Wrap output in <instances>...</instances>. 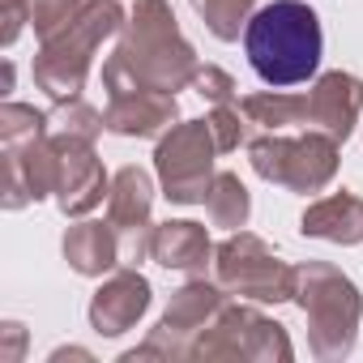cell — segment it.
Segmentation results:
<instances>
[{
    "mask_svg": "<svg viewBox=\"0 0 363 363\" xmlns=\"http://www.w3.org/2000/svg\"><path fill=\"white\" fill-rule=\"evenodd\" d=\"M299 235L325 240V244H342V248L363 244V197H354L346 189L329 193V197H316L299 214Z\"/></svg>",
    "mask_w": 363,
    "mask_h": 363,
    "instance_id": "ac0fdd59",
    "label": "cell"
},
{
    "mask_svg": "<svg viewBox=\"0 0 363 363\" xmlns=\"http://www.w3.org/2000/svg\"><path fill=\"white\" fill-rule=\"evenodd\" d=\"M218 141L210 120H179L175 128H167L154 145V175L158 189L171 206H206V193L214 184V158H218Z\"/></svg>",
    "mask_w": 363,
    "mask_h": 363,
    "instance_id": "ba28073f",
    "label": "cell"
},
{
    "mask_svg": "<svg viewBox=\"0 0 363 363\" xmlns=\"http://www.w3.org/2000/svg\"><path fill=\"white\" fill-rule=\"evenodd\" d=\"M210 128H214V141H218V150L223 154H235L240 145H248L252 141V124H248V116L240 111V103H218V107H210Z\"/></svg>",
    "mask_w": 363,
    "mask_h": 363,
    "instance_id": "cb8c5ba5",
    "label": "cell"
},
{
    "mask_svg": "<svg viewBox=\"0 0 363 363\" xmlns=\"http://www.w3.org/2000/svg\"><path fill=\"white\" fill-rule=\"evenodd\" d=\"M295 303L308 320V350L320 363H342L359 342L363 295L350 274L329 261H303L295 282Z\"/></svg>",
    "mask_w": 363,
    "mask_h": 363,
    "instance_id": "277c9868",
    "label": "cell"
},
{
    "mask_svg": "<svg viewBox=\"0 0 363 363\" xmlns=\"http://www.w3.org/2000/svg\"><path fill=\"white\" fill-rule=\"evenodd\" d=\"M9 90H13V60H5V65H0V94L9 99Z\"/></svg>",
    "mask_w": 363,
    "mask_h": 363,
    "instance_id": "f546056e",
    "label": "cell"
},
{
    "mask_svg": "<svg viewBox=\"0 0 363 363\" xmlns=\"http://www.w3.org/2000/svg\"><path fill=\"white\" fill-rule=\"evenodd\" d=\"M244 52L252 73L274 90L312 82L325 56V30L316 9L308 0H269L244 30Z\"/></svg>",
    "mask_w": 363,
    "mask_h": 363,
    "instance_id": "7a4b0ae2",
    "label": "cell"
},
{
    "mask_svg": "<svg viewBox=\"0 0 363 363\" xmlns=\"http://www.w3.org/2000/svg\"><path fill=\"white\" fill-rule=\"evenodd\" d=\"M60 252H65V261H69V269L77 278H107L111 269L124 265L116 227L111 223H94V218H77L73 227H65Z\"/></svg>",
    "mask_w": 363,
    "mask_h": 363,
    "instance_id": "e0dca14e",
    "label": "cell"
},
{
    "mask_svg": "<svg viewBox=\"0 0 363 363\" xmlns=\"http://www.w3.org/2000/svg\"><path fill=\"white\" fill-rule=\"evenodd\" d=\"M359 116H363V82L346 69L316 73V82L308 90V124L346 141L354 133Z\"/></svg>",
    "mask_w": 363,
    "mask_h": 363,
    "instance_id": "9a60e30c",
    "label": "cell"
},
{
    "mask_svg": "<svg viewBox=\"0 0 363 363\" xmlns=\"http://www.w3.org/2000/svg\"><path fill=\"white\" fill-rule=\"evenodd\" d=\"M150 261L162 265V269H171V274L201 278L206 269H214V240H210L206 223H193V218H167V223H154Z\"/></svg>",
    "mask_w": 363,
    "mask_h": 363,
    "instance_id": "2e32d148",
    "label": "cell"
},
{
    "mask_svg": "<svg viewBox=\"0 0 363 363\" xmlns=\"http://www.w3.org/2000/svg\"><path fill=\"white\" fill-rule=\"evenodd\" d=\"M30 26V0H0V48H13Z\"/></svg>",
    "mask_w": 363,
    "mask_h": 363,
    "instance_id": "4316f807",
    "label": "cell"
},
{
    "mask_svg": "<svg viewBox=\"0 0 363 363\" xmlns=\"http://www.w3.org/2000/svg\"><path fill=\"white\" fill-rule=\"evenodd\" d=\"M52 133V116L30 107V103H13L5 99L0 103V145H22V141H35Z\"/></svg>",
    "mask_w": 363,
    "mask_h": 363,
    "instance_id": "603a6c76",
    "label": "cell"
},
{
    "mask_svg": "<svg viewBox=\"0 0 363 363\" xmlns=\"http://www.w3.org/2000/svg\"><path fill=\"white\" fill-rule=\"evenodd\" d=\"M248 162L265 184L308 197V193H325L333 184V175L342 167V141L320 128H308L303 137L257 133L248 141Z\"/></svg>",
    "mask_w": 363,
    "mask_h": 363,
    "instance_id": "5b68a950",
    "label": "cell"
},
{
    "mask_svg": "<svg viewBox=\"0 0 363 363\" xmlns=\"http://www.w3.org/2000/svg\"><path fill=\"white\" fill-rule=\"evenodd\" d=\"M193 90H197L210 107H218V103H235V77H231L227 69H218V65H201L197 77H193Z\"/></svg>",
    "mask_w": 363,
    "mask_h": 363,
    "instance_id": "484cf974",
    "label": "cell"
},
{
    "mask_svg": "<svg viewBox=\"0 0 363 363\" xmlns=\"http://www.w3.org/2000/svg\"><path fill=\"white\" fill-rule=\"evenodd\" d=\"M214 278L235 299H252V303H295L299 265L282 261L261 235L231 231L214 248Z\"/></svg>",
    "mask_w": 363,
    "mask_h": 363,
    "instance_id": "52a82bcc",
    "label": "cell"
},
{
    "mask_svg": "<svg viewBox=\"0 0 363 363\" xmlns=\"http://www.w3.org/2000/svg\"><path fill=\"white\" fill-rule=\"evenodd\" d=\"M48 116H52V133H69V137H82V141H99V133H107V116L94 103H86L82 94L60 99Z\"/></svg>",
    "mask_w": 363,
    "mask_h": 363,
    "instance_id": "7402d4cb",
    "label": "cell"
},
{
    "mask_svg": "<svg viewBox=\"0 0 363 363\" xmlns=\"http://www.w3.org/2000/svg\"><path fill=\"white\" fill-rule=\"evenodd\" d=\"M197 363H291L295 346L286 325L265 316L252 299H227L223 312L193 342Z\"/></svg>",
    "mask_w": 363,
    "mask_h": 363,
    "instance_id": "8992f818",
    "label": "cell"
},
{
    "mask_svg": "<svg viewBox=\"0 0 363 363\" xmlns=\"http://www.w3.org/2000/svg\"><path fill=\"white\" fill-rule=\"evenodd\" d=\"M82 5L86 0H30V30H35V39L43 43L52 35H60L82 13Z\"/></svg>",
    "mask_w": 363,
    "mask_h": 363,
    "instance_id": "d4e9b609",
    "label": "cell"
},
{
    "mask_svg": "<svg viewBox=\"0 0 363 363\" xmlns=\"http://www.w3.org/2000/svg\"><path fill=\"white\" fill-rule=\"evenodd\" d=\"M150 214H154V175L137 162L120 167L107 193V223L120 235L124 265H141L150 257V235H154Z\"/></svg>",
    "mask_w": 363,
    "mask_h": 363,
    "instance_id": "30bf717a",
    "label": "cell"
},
{
    "mask_svg": "<svg viewBox=\"0 0 363 363\" xmlns=\"http://www.w3.org/2000/svg\"><path fill=\"white\" fill-rule=\"evenodd\" d=\"M52 141H56V158H60V171H56V206H60V214L65 218L94 214L111 193V175H107L94 141L69 137V133H52Z\"/></svg>",
    "mask_w": 363,
    "mask_h": 363,
    "instance_id": "8fae6325",
    "label": "cell"
},
{
    "mask_svg": "<svg viewBox=\"0 0 363 363\" xmlns=\"http://www.w3.org/2000/svg\"><path fill=\"white\" fill-rule=\"evenodd\" d=\"M5 329V337H9V350H5V359H22V342H26V325L22 320H5L0 325Z\"/></svg>",
    "mask_w": 363,
    "mask_h": 363,
    "instance_id": "83f0119b",
    "label": "cell"
},
{
    "mask_svg": "<svg viewBox=\"0 0 363 363\" xmlns=\"http://www.w3.org/2000/svg\"><path fill=\"white\" fill-rule=\"evenodd\" d=\"M128 22V9L120 5V0H86L82 13L52 39L39 43L35 52V86L60 103V99H77L86 90V77L94 69V52L103 48V39L120 35Z\"/></svg>",
    "mask_w": 363,
    "mask_h": 363,
    "instance_id": "3957f363",
    "label": "cell"
},
{
    "mask_svg": "<svg viewBox=\"0 0 363 363\" xmlns=\"http://www.w3.org/2000/svg\"><path fill=\"white\" fill-rule=\"evenodd\" d=\"M197 69H201L197 48L179 30L171 0H137L116 39V52L103 60V86L107 94H124V90L175 94L193 86Z\"/></svg>",
    "mask_w": 363,
    "mask_h": 363,
    "instance_id": "6da1fadb",
    "label": "cell"
},
{
    "mask_svg": "<svg viewBox=\"0 0 363 363\" xmlns=\"http://www.w3.org/2000/svg\"><path fill=\"white\" fill-rule=\"evenodd\" d=\"M231 295H227V286L214 278H189L179 291H171V299H167V308H162V320L150 329V337L141 342V346H133V350H124L120 354V363H137V359H162V363H171V359H193V342H197V333L223 312V303H227Z\"/></svg>",
    "mask_w": 363,
    "mask_h": 363,
    "instance_id": "9c48e42d",
    "label": "cell"
},
{
    "mask_svg": "<svg viewBox=\"0 0 363 363\" xmlns=\"http://www.w3.org/2000/svg\"><path fill=\"white\" fill-rule=\"evenodd\" d=\"M240 111L248 116L252 133H286V128H299L308 124V94H295V90H257V94H244L240 99Z\"/></svg>",
    "mask_w": 363,
    "mask_h": 363,
    "instance_id": "d6986e66",
    "label": "cell"
},
{
    "mask_svg": "<svg viewBox=\"0 0 363 363\" xmlns=\"http://www.w3.org/2000/svg\"><path fill=\"white\" fill-rule=\"evenodd\" d=\"M206 218L218 231H244L252 218V193L235 171H218L206 193Z\"/></svg>",
    "mask_w": 363,
    "mask_h": 363,
    "instance_id": "ffe728a7",
    "label": "cell"
},
{
    "mask_svg": "<svg viewBox=\"0 0 363 363\" xmlns=\"http://www.w3.org/2000/svg\"><path fill=\"white\" fill-rule=\"evenodd\" d=\"M197 9V18L206 22V30L218 39V43H235L244 39L252 13H257V0H189Z\"/></svg>",
    "mask_w": 363,
    "mask_h": 363,
    "instance_id": "44dd1931",
    "label": "cell"
},
{
    "mask_svg": "<svg viewBox=\"0 0 363 363\" xmlns=\"http://www.w3.org/2000/svg\"><path fill=\"white\" fill-rule=\"evenodd\" d=\"M5 150V210H26L48 197H56V141L52 133L22 141V145H0Z\"/></svg>",
    "mask_w": 363,
    "mask_h": 363,
    "instance_id": "4fadbf2b",
    "label": "cell"
},
{
    "mask_svg": "<svg viewBox=\"0 0 363 363\" xmlns=\"http://www.w3.org/2000/svg\"><path fill=\"white\" fill-rule=\"evenodd\" d=\"M150 303H154L150 278L137 265H120V269H111L99 282V291L90 295L86 316H90V329L99 337H124L128 329L141 325V316L150 312Z\"/></svg>",
    "mask_w": 363,
    "mask_h": 363,
    "instance_id": "7c38bea8",
    "label": "cell"
},
{
    "mask_svg": "<svg viewBox=\"0 0 363 363\" xmlns=\"http://www.w3.org/2000/svg\"><path fill=\"white\" fill-rule=\"evenodd\" d=\"M107 133L116 137H137V141H158L167 128L179 124V103L167 90H124L107 94Z\"/></svg>",
    "mask_w": 363,
    "mask_h": 363,
    "instance_id": "5bb4252c",
    "label": "cell"
},
{
    "mask_svg": "<svg viewBox=\"0 0 363 363\" xmlns=\"http://www.w3.org/2000/svg\"><path fill=\"white\" fill-rule=\"evenodd\" d=\"M60 359H94V354L82 346H60V350H52V363H60Z\"/></svg>",
    "mask_w": 363,
    "mask_h": 363,
    "instance_id": "f1b7e54d",
    "label": "cell"
}]
</instances>
